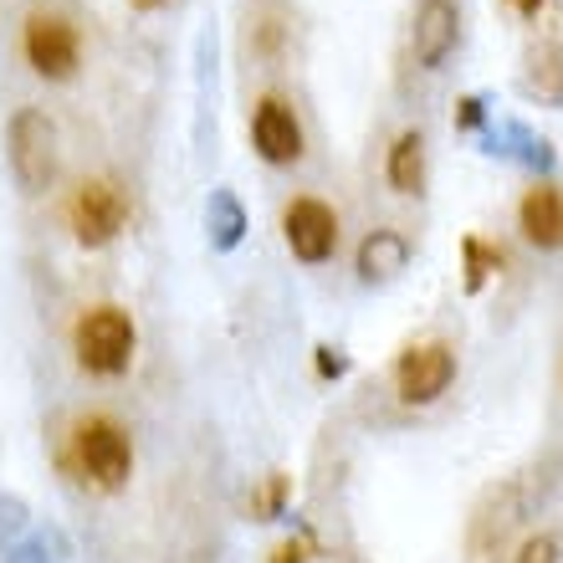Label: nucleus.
Returning <instances> with one entry per match:
<instances>
[{"mask_svg": "<svg viewBox=\"0 0 563 563\" xmlns=\"http://www.w3.org/2000/svg\"><path fill=\"white\" fill-rule=\"evenodd\" d=\"M73 349H77V364H82L88 374H98V379H119V374H129V364H134L139 328L119 302H98V308H88L82 318H77Z\"/></svg>", "mask_w": 563, "mask_h": 563, "instance_id": "f257e3e1", "label": "nucleus"}, {"mask_svg": "<svg viewBox=\"0 0 563 563\" xmlns=\"http://www.w3.org/2000/svg\"><path fill=\"white\" fill-rule=\"evenodd\" d=\"M73 461L98 492H119L134 476V441H129V430L119 420L88 416L73 430Z\"/></svg>", "mask_w": 563, "mask_h": 563, "instance_id": "f03ea898", "label": "nucleus"}, {"mask_svg": "<svg viewBox=\"0 0 563 563\" xmlns=\"http://www.w3.org/2000/svg\"><path fill=\"white\" fill-rule=\"evenodd\" d=\"M5 159H11L21 195H42L57 179V123L42 108H15L11 129H5Z\"/></svg>", "mask_w": 563, "mask_h": 563, "instance_id": "7ed1b4c3", "label": "nucleus"}, {"mask_svg": "<svg viewBox=\"0 0 563 563\" xmlns=\"http://www.w3.org/2000/svg\"><path fill=\"white\" fill-rule=\"evenodd\" d=\"M21 52H26L31 73L46 77V82H73L77 67H82V36H77V26L67 21V15H57V11L26 15Z\"/></svg>", "mask_w": 563, "mask_h": 563, "instance_id": "20e7f679", "label": "nucleus"}, {"mask_svg": "<svg viewBox=\"0 0 563 563\" xmlns=\"http://www.w3.org/2000/svg\"><path fill=\"white\" fill-rule=\"evenodd\" d=\"M67 221H73V236L98 252L108 241H119V231L129 225V195H123L113 179H82L73 190Z\"/></svg>", "mask_w": 563, "mask_h": 563, "instance_id": "39448f33", "label": "nucleus"}, {"mask_svg": "<svg viewBox=\"0 0 563 563\" xmlns=\"http://www.w3.org/2000/svg\"><path fill=\"white\" fill-rule=\"evenodd\" d=\"M282 236H287L297 262L323 267L328 256L339 252V216L318 195H297L292 206H287V216H282Z\"/></svg>", "mask_w": 563, "mask_h": 563, "instance_id": "423d86ee", "label": "nucleus"}, {"mask_svg": "<svg viewBox=\"0 0 563 563\" xmlns=\"http://www.w3.org/2000/svg\"><path fill=\"white\" fill-rule=\"evenodd\" d=\"M456 379V354L445 343H416L395 364V389L405 405H435Z\"/></svg>", "mask_w": 563, "mask_h": 563, "instance_id": "0eeeda50", "label": "nucleus"}, {"mask_svg": "<svg viewBox=\"0 0 563 563\" xmlns=\"http://www.w3.org/2000/svg\"><path fill=\"white\" fill-rule=\"evenodd\" d=\"M252 144L267 164H297L302 159V123L282 98H262L252 113Z\"/></svg>", "mask_w": 563, "mask_h": 563, "instance_id": "6e6552de", "label": "nucleus"}, {"mask_svg": "<svg viewBox=\"0 0 563 563\" xmlns=\"http://www.w3.org/2000/svg\"><path fill=\"white\" fill-rule=\"evenodd\" d=\"M518 231L538 252H563V185H533L518 200Z\"/></svg>", "mask_w": 563, "mask_h": 563, "instance_id": "1a4fd4ad", "label": "nucleus"}, {"mask_svg": "<svg viewBox=\"0 0 563 563\" xmlns=\"http://www.w3.org/2000/svg\"><path fill=\"white\" fill-rule=\"evenodd\" d=\"M461 42V11L456 0H420L416 11V62L420 67H441Z\"/></svg>", "mask_w": 563, "mask_h": 563, "instance_id": "9d476101", "label": "nucleus"}, {"mask_svg": "<svg viewBox=\"0 0 563 563\" xmlns=\"http://www.w3.org/2000/svg\"><path fill=\"white\" fill-rule=\"evenodd\" d=\"M482 144H487L492 159L528 164V169H538V175H549L553 169V144L543 134H533L528 123H497V129L482 134Z\"/></svg>", "mask_w": 563, "mask_h": 563, "instance_id": "9b49d317", "label": "nucleus"}, {"mask_svg": "<svg viewBox=\"0 0 563 563\" xmlns=\"http://www.w3.org/2000/svg\"><path fill=\"white\" fill-rule=\"evenodd\" d=\"M518 88L528 103L538 108H563V46L559 42H538L522 62Z\"/></svg>", "mask_w": 563, "mask_h": 563, "instance_id": "f8f14e48", "label": "nucleus"}, {"mask_svg": "<svg viewBox=\"0 0 563 563\" xmlns=\"http://www.w3.org/2000/svg\"><path fill=\"white\" fill-rule=\"evenodd\" d=\"M405 262H410V241L400 236V231H369V236L358 241V256H354V272L358 282H389V277H400Z\"/></svg>", "mask_w": 563, "mask_h": 563, "instance_id": "ddd939ff", "label": "nucleus"}, {"mask_svg": "<svg viewBox=\"0 0 563 563\" xmlns=\"http://www.w3.org/2000/svg\"><path fill=\"white\" fill-rule=\"evenodd\" d=\"M385 175H389V185H395L400 195L426 190V134H420V129H405V134L395 139Z\"/></svg>", "mask_w": 563, "mask_h": 563, "instance_id": "4468645a", "label": "nucleus"}, {"mask_svg": "<svg viewBox=\"0 0 563 563\" xmlns=\"http://www.w3.org/2000/svg\"><path fill=\"white\" fill-rule=\"evenodd\" d=\"M206 225H210V246L216 252H236L241 236H246V210L231 190H216L206 206Z\"/></svg>", "mask_w": 563, "mask_h": 563, "instance_id": "2eb2a0df", "label": "nucleus"}, {"mask_svg": "<svg viewBox=\"0 0 563 563\" xmlns=\"http://www.w3.org/2000/svg\"><path fill=\"white\" fill-rule=\"evenodd\" d=\"M461 256H466V292H482L492 272L503 267V252H497V246H487V241H476V236L461 241Z\"/></svg>", "mask_w": 563, "mask_h": 563, "instance_id": "dca6fc26", "label": "nucleus"}, {"mask_svg": "<svg viewBox=\"0 0 563 563\" xmlns=\"http://www.w3.org/2000/svg\"><path fill=\"white\" fill-rule=\"evenodd\" d=\"M62 559H67L62 538L57 533H36V538H26L21 549H11V559L5 563H62Z\"/></svg>", "mask_w": 563, "mask_h": 563, "instance_id": "f3484780", "label": "nucleus"}, {"mask_svg": "<svg viewBox=\"0 0 563 563\" xmlns=\"http://www.w3.org/2000/svg\"><path fill=\"white\" fill-rule=\"evenodd\" d=\"M21 528H26V503H21V497H5V492H0V543L21 538Z\"/></svg>", "mask_w": 563, "mask_h": 563, "instance_id": "a211bd4d", "label": "nucleus"}, {"mask_svg": "<svg viewBox=\"0 0 563 563\" xmlns=\"http://www.w3.org/2000/svg\"><path fill=\"white\" fill-rule=\"evenodd\" d=\"M512 563H559V538H553V533H533L518 549V559H512Z\"/></svg>", "mask_w": 563, "mask_h": 563, "instance_id": "6ab92c4d", "label": "nucleus"}, {"mask_svg": "<svg viewBox=\"0 0 563 563\" xmlns=\"http://www.w3.org/2000/svg\"><path fill=\"white\" fill-rule=\"evenodd\" d=\"M456 129H482V134H487V103H482V98H461Z\"/></svg>", "mask_w": 563, "mask_h": 563, "instance_id": "aec40b11", "label": "nucleus"}, {"mask_svg": "<svg viewBox=\"0 0 563 563\" xmlns=\"http://www.w3.org/2000/svg\"><path fill=\"white\" fill-rule=\"evenodd\" d=\"M318 354H323L318 358V369L323 374H343V358H333V349H318Z\"/></svg>", "mask_w": 563, "mask_h": 563, "instance_id": "412c9836", "label": "nucleus"}, {"mask_svg": "<svg viewBox=\"0 0 563 563\" xmlns=\"http://www.w3.org/2000/svg\"><path fill=\"white\" fill-rule=\"evenodd\" d=\"M543 5H549V0H512V11H518V15H528V21H533V15L543 11Z\"/></svg>", "mask_w": 563, "mask_h": 563, "instance_id": "4be33fe9", "label": "nucleus"}, {"mask_svg": "<svg viewBox=\"0 0 563 563\" xmlns=\"http://www.w3.org/2000/svg\"><path fill=\"white\" fill-rule=\"evenodd\" d=\"M272 563H302V549H297V543H282L277 559H272Z\"/></svg>", "mask_w": 563, "mask_h": 563, "instance_id": "5701e85b", "label": "nucleus"}, {"mask_svg": "<svg viewBox=\"0 0 563 563\" xmlns=\"http://www.w3.org/2000/svg\"><path fill=\"white\" fill-rule=\"evenodd\" d=\"M139 11H154V5H164V0H134Z\"/></svg>", "mask_w": 563, "mask_h": 563, "instance_id": "b1692460", "label": "nucleus"}]
</instances>
